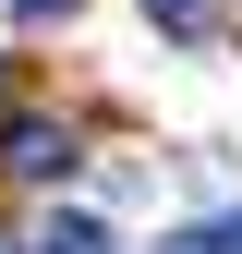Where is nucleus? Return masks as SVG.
Wrapping results in <instances>:
<instances>
[{
	"label": "nucleus",
	"mask_w": 242,
	"mask_h": 254,
	"mask_svg": "<svg viewBox=\"0 0 242 254\" xmlns=\"http://www.w3.org/2000/svg\"><path fill=\"white\" fill-rule=\"evenodd\" d=\"M73 157H85V145H73V133H60V121H49V109H24V121H12V133H0V170H12V182H60V170H73Z\"/></svg>",
	"instance_id": "nucleus-1"
},
{
	"label": "nucleus",
	"mask_w": 242,
	"mask_h": 254,
	"mask_svg": "<svg viewBox=\"0 0 242 254\" xmlns=\"http://www.w3.org/2000/svg\"><path fill=\"white\" fill-rule=\"evenodd\" d=\"M37 254H121V242H109V218H85V206H60L49 230H37Z\"/></svg>",
	"instance_id": "nucleus-2"
},
{
	"label": "nucleus",
	"mask_w": 242,
	"mask_h": 254,
	"mask_svg": "<svg viewBox=\"0 0 242 254\" xmlns=\"http://www.w3.org/2000/svg\"><path fill=\"white\" fill-rule=\"evenodd\" d=\"M145 24L182 37V49H206V37H218V0H145Z\"/></svg>",
	"instance_id": "nucleus-3"
},
{
	"label": "nucleus",
	"mask_w": 242,
	"mask_h": 254,
	"mask_svg": "<svg viewBox=\"0 0 242 254\" xmlns=\"http://www.w3.org/2000/svg\"><path fill=\"white\" fill-rule=\"evenodd\" d=\"M158 254H242V206H230V218H194V230H170Z\"/></svg>",
	"instance_id": "nucleus-4"
},
{
	"label": "nucleus",
	"mask_w": 242,
	"mask_h": 254,
	"mask_svg": "<svg viewBox=\"0 0 242 254\" xmlns=\"http://www.w3.org/2000/svg\"><path fill=\"white\" fill-rule=\"evenodd\" d=\"M12 12H24V24H49V12H73V0H12Z\"/></svg>",
	"instance_id": "nucleus-5"
}]
</instances>
